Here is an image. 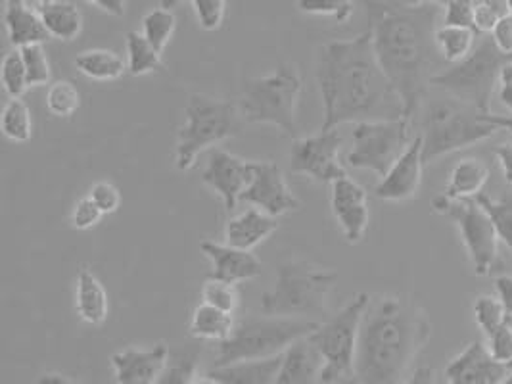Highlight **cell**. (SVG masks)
Wrapping results in <instances>:
<instances>
[{"mask_svg": "<svg viewBox=\"0 0 512 384\" xmlns=\"http://www.w3.org/2000/svg\"><path fill=\"white\" fill-rule=\"evenodd\" d=\"M422 169V137L417 135L405 154L394 164V168L376 185V198L386 202H407L415 198L422 185Z\"/></svg>", "mask_w": 512, "mask_h": 384, "instance_id": "19", "label": "cell"}, {"mask_svg": "<svg viewBox=\"0 0 512 384\" xmlns=\"http://www.w3.org/2000/svg\"><path fill=\"white\" fill-rule=\"evenodd\" d=\"M252 160L234 156L223 148H213L208 156V166L202 171V183L217 192L227 212H233L242 194L252 181Z\"/></svg>", "mask_w": 512, "mask_h": 384, "instance_id": "15", "label": "cell"}, {"mask_svg": "<svg viewBox=\"0 0 512 384\" xmlns=\"http://www.w3.org/2000/svg\"><path fill=\"white\" fill-rule=\"evenodd\" d=\"M77 72L93 81H117L127 72V64L116 50L108 48H91L83 50L75 58Z\"/></svg>", "mask_w": 512, "mask_h": 384, "instance_id": "29", "label": "cell"}, {"mask_svg": "<svg viewBox=\"0 0 512 384\" xmlns=\"http://www.w3.org/2000/svg\"><path fill=\"white\" fill-rule=\"evenodd\" d=\"M190 384H219L213 377H210L208 373L206 375H194V379L190 381Z\"/></svg>", "mask_w": 512, "mask_h": 384, "instance_id": "56", "label": "cell"}, {"mask_svg": "<svg viewBox=\"0 0 512 384\" xmlns=\"http://www.w3.org/2000/svg\"><path fill=\"white\" fill-rule=\"evenodd\" d=\"M177 29V16L173 10H169L167 6H160L150 10L144 18H142V27L140 33L142 37L156 48L158 52L165 50L169 45V41L173 39Z\"/></svg>", "mask_w": 512, "mask_h": 384, "instance_id": "33", "label": "cell"}, {"mask_svg": "<svg viewBox=\"0 0 512 384\" xmlns=\"http://www.w3.org/2000/svg\"><path fill=\"white\" fill-rule=\"evenodd\" d=\"M326 384H359V383H357V379H355V377H348V379H342V381H334V383H326Z\"/></svg>", "mask_w": 512, "mask_h": 384, "instance_id": "57", "label": "cell"}, {"mask_svg": "<svg viewBox=\"0 0 512 384\" xmlns=\"http://www.w3.org/2000/svg\"><path fill=\"white\" fill-rule=\"evenodd\" d=\"M240 202L256 206L263 214L280 217L300 208V200L290 191L282 169L273 162H254L252 181Z\"/></svg>", "mask_w": 512, "mask_h": 384, "instance_id": "14", "label": "cell"}, {"mask_svg": "<svg viewBox=\"0 0 512 384\" xmlns=\"http://www.w3.org/2000/svg\"><path fill=\"white\" fill-rule=\"evenodd\" d=\"M39 12L43 25L50 39H58L62 43L75 41L83 31V14L79 6L70 0H41L33 2Z\"/></svg>", "mask_w": 512, "mask_h": 384, "instance_id": "25", "label": "cell"}, {"mask_svg": "<svg viewBox=\"0 0 512 384\" xmlns=\"http://www.w3.org/2000/svg\"><path fill=\"white\" fill-rule=\"evenodd\" d=\"M474 319H476L478 327L484 331L486 338L509 323V315L505 312L501 300L493 298V296H478L476 298Z\"/></svg>", "mask_w": 512, "mask_h": 384, "instance_id": "38", "label": "cell"}, {"mask_svg": "<svg viewBox=\"0 0 512 384\" xmlns=\"http://www.w3.org/2000/svg\"><path fill=\"white\" fill-rule=\"evenodd\" d=\"M476 35L478 33L470 29L440 25L436 31V47L440 50L443 62L455 66L468 58L476 47Z\"/></svg>", "mask_w": 512, "mask_h": 384, "instance_id": "30", "label": "cell"}, {"mask_svg": "<svg viewBox=\"0 0 512 384\" xmlns=\"http://www.w3.org/2000/svg\"><path fill=\"white\" fill-rule=\"evenodd\" d=\"M495 288H497V294H499V300L505 308V312L509 315V319L512 317V275H499L495 277Z\"/></svg>", "mask_w": 512, "mask_h": 384, "instance_id": "50", "label": "cell"}, {"mask_svg": "<svg viewBox=\"0 0 512 384\" xmlns=\"http://www.w3.org/2000/svg\"><path fill=\"white\" fill-rule=\"evenodd\" d=\"M233 313L221 312L217 308H211L208 304H198L190 317L188 333L196 340L204 342H225L233 335Z\"/></svg>", "mask_w": 512, "mask_h": 384, "instance_id": "28", "label": "cell"}, {"mask_svg": "<svg viewBox=\"0 0 512 384\" xmlns=\"http://www.w3.org/2000/svg\"><path fill=\"white\" fill-rule=\"evenodd\" d=\"M342 143L344 139L338 129L296 139L290 148L292 173L311 177L323 185H332L334 181L348 177V171L340 164Z\"/></svg>", "mask_w": 512, "mask_h": 384, "instance_id": "13", "label": "cell"}, {"mask_svg": "<svg viewBox=\"0 0 512 384\" xmlns=\"http://www.w3.org/2000/svg\"><path fill=\"white\" fill-rule=\"evenodd\" d=\"M489 354L493 360L505 365H512V329L511 325H503L501 329H497L493 335L488 336V344H486Z\"/></svg>", "mask_w": 512, "mask_h": 384, "instance_id": "47", "label": "cell"}, {"mask_svg": "<svg viewBox=\"0 0 512 384\" xmlns=\"http://www.w3.org/2000/svg\"><path fill=\"white\" fill-rule=\"evenodd\" d=\"M489 179V168L478 158L461 160L449 177L445 198L449 200H468L480 196Z\"/></svg>", "mask_w": 512, "mask_h": 384, "instance_id": "27", "label": "cell"}, {"mask_svg": "<svg viewBox=\"0 0 512 384\" xmlns=\"http://www.w3.org/2000/svg\"><path fill=\"white\" fill-rule=\"evenodd\" d=\"M48 112L60 120L75 116L81 108V93L77 85L68 79L54 81L47 91Z\"/></svg>", "mask_w": 512, "mask_h": 384, "instance_id": "34", "label": "cell"}, {"mask_svg": "<svg viewBox=\"0 0 512 384\" xmlns=\"http://www.w3.org/2000/svg\"><path fill=\"white\" fill-rule=\"evenodd\" d=\"M371 296L359 292L351 298L350 302L332 315L323 323L309 340L319 350L321 358L325 361L323 379L321 384L342 381L348 377H355V354H357V340L363 315L369 308Z\"/></svg>", "mask_w": 512, "mask_h": 384, "instance_id": "10", "label": "cell"}, {"mask_svg": "<svg viewBox=\"0 0 512 384\" xmlns=\"http://www.w3.org/2000/svg\"><path fill=\"white\" fill-rule=\"evenodd\" d=\"M330 208L348 244H359L371 221L367 191L350 175L330 185Z\"/></svg>", "mask_w": 512, "mask_h": 384, "instance_id": "16", "label": "cell"}, {"mask_svg": "<svg viewBox=\"0 0 512 384\" xmlns=\"http://www.w3.org/2000/svg\"><path fill=\"white\" fill-rule=\"evenodd\" d=\"M302 73L296 64H280L269 75L244 83L238 102L242 120L269 123L296 141L298 104L302 98Z\"/></svg>", "mask_w": 512, "mask_h": 384, "instance_id": "6", "label": "cell"}, {"mask_svg": "<svg viewBox=\"0 0 512 384\" xmlns=\"http://www.w3.org/2000/svg\"><path fill=\"white\" fill-rule=\"evenodd\" d=\"M321 327L313 319L246 315L234 323L233 335L219 344L215 367L238 361L267 360L282 356L292 344L313 335Z\"/></svg>", "mask_w": 512, "mask_h": 384, "instance_id": "4", "label": "cell"}, {"mask_svg": "<svg viewBox=\"0 0 512 384\" xmlns=\"http://www.w3.org/2000/svg\"><path fill=\"white\" fill-rule=\"evenodd\" d=\"M401 384H436V371L432 367H419Z\"/></svg>", "mask_w": 512, "mask_h": 384, "instance_id": "53", "label": "cell"}, {"mask_svg": "<svg viewBox=\"0 0 512 384\" xmlns=\"http://www.w3.org/2000/svg\"><path fill=\"white\" fill-rule=\"evenodd\" d=\"M512 365L499 363L482 342H472L445 367L447 384H503Z\"/></svg>", "mask_w": 512, "mask_h": 384, "instance_id": "17", "label": "cell"}, {"mask_svg": "<svg viewBox=\"0 0 512 384\" xmlns=\"http://www.w3.org/2000/svg\"><path fill=\"white\" fill-rule=\"evenodd\" d=\"M489 116V114H488ZM484 114L465 102L449 96L432 102L422 120V160L424 166L472 144L482 143L495 135Z\"/></svg>", "mask_w": 512, "mask_h": 384, "instance_id": "7", "label": "cell"}, {"mask_svg": "<svg viewBox=\"0 0 512 384\" xmlns=\"http://www.w3.org/2000/svg\"><path fill=\"white\" fill-rule=\"evenodd\" d=\"M296 6L307 16L328 18L338 24H346L355 12V4L350 0H300Z\"/></svg>", "mask_w": 512, "mask_h": 384, "instance_id": "39", "label": "cell"}, {"mask_svg": "<svg viewBox=\"0 0 512 384\" xmlns=\"http://www.w3.org/2000/svg\"><path fill=\"white\" fill-rule=\"evenodd\" d=\"M20 52H22V58H24L29 87L48 85L52 70H50L45 45H31V47L20 48Z\"/></svg>", "mask_w": 512, "mask_h": 384, "instance_id": "41", "label": "cell"}, {"mask_svg": "<svg viewBox=\"0 0 512 384\" xmlns=\"http://www.w3.org/2000/svg\"><path fill=\"white\" fill-rule=\"evenodd\" d=\"M442 25L470 29V31L476 33L474 2L472 0H449V2H443Z\"/></svg>", "mask_w": 512, "mask_h": 384, "instance_id": "44", "label": "cell"}, {"mask_svg": "<svg viewBox=\"0 0 512 384\" xmlns=\"http://www.w3.org/2000/svg\"><path fill=\"white\" fill-rule=\"evenodd\" d=\"M196 22L204 31H219L225 22L227 2L225 0H192L190 2Z\"/></svg>", "mask_w": 512, "mask_h": 384, "instance_id": "42", "label": "cell"}, {"mask_svg": "<svg viewBox=\"0 0 512 384\" xmlns=\"http://www.w3.org/2000/svg\"><path fill=\"white\" fill-rule=\"evenodd\" d=\"M37 384H85L81 383V381H75V379H71V377H66V375H60V373H45L41 379H39V383Z\"/></svg>", "mask_w": 512, "mask_h": 384, "instance_id": "54", "label": "cell"}, {"mask_svg": "<svg viewBox=\"0 0 512 384\" xmlns=\"http://www.w3.org/2000/svg\"><path fill=\"white\" fill-rule=\"evenodd\" d=\"M491 39H493L495 47L499 48L503 54L512 56V12L493 29Z\"/></svg>", "mask_w": 512, "mask_h": 384, "instance_id": "48", "label": "cell"}, {"mask_svg": "<svg viewBox=\"0 0 512 384\" xmlns=\"http://www.w3.org/2000/svg\"><path fill=\"white\" fill-rule=\"evenodd\" d=\"M374 54L413 121L436 75L447 66L436 47L443 2H365Z\"/></svg>", "mask_w": 512, "mask_h": 384, "instance_id": "1", "label": "cell"}, {"mask_svg": "<svg viewBox=\"0 0 512 384\" xmlns=\"http://www.w3.org/2000/svg\"><path fill=\"white\" fill-rule=\"evenodd\" d=\"M499 100L512 112V60L507 62L499 75Z\"/></svg>", "mask_w": 512, "mask_h": 384, "instance_id": "49", "label": "cell"}, {"mask_svg": "<svg viewBox=\"0 0 512 384\" xmlns=\"http://www.w3.org/2000/svg\"><path fill=\"white\" fill-rule=\"evenodd\" d=\"M0 79L6 95L12 98H22L25 91L29 89L27 83V70H25L24 58L18 48H12L10 52L4 54L2 58V68H0Z\"/></svg>", "mask_w": 512, "mask_h": 384, "instance_id": "35", "label": "cell"}, {"mask_svg": "<svg viewBox=\"0 0 512 384\" xmlns=\"http://www.w3.org/2000/svg\"><path fill=\"white\" fill-rule=\"evenodd\" d=\"M509 4H511V12H512V0H509Z\"/></svg>", "mask_w": 512, "mask_h": 384, "instance_id": "60", "label": "cell"}, {"mask_svg": "<svg viewBox=\"0 0 512 384\" xmlns=\"http://www.w3.org/2000/svg\"><path fill=\"white\" fill-rule=\"evenodd\" d=\"M432 208L436 214L449 217L459 227L474 273L478 277L491 275L497 262L499 235L488 212L476 202V198L449 200L440 196L432 202Z\"/></svg>", "mask_w": 512, "mask_h": 384, "instance_id": "12", "label": "cell"}, {"mask_svg": "<svg viewBox=\"0 0 512 384\" xmlns=\"http://www.w3.org/2000/svg\"><path fill=\"white\" fill-rule=\"evenodd\" d=\"M279 229L277 217L267 216L261 210L252 208L244 214L227 221L223 237L225 244L252 252L263 240L269 239Z\"/></svg>", "mask_w": 512, "mask_h": 384, "instance_id": "24", "label": "cell"}, {"mask_svg": "<svg viewBox=\"0 0 512 384\" xmlns=\"http://www.w3.org/2000/svg\"><path fill=\"white\" fill-rule=\"evenodd\" d=\"M200 298H202V304H208L211 308H217L225 313H234L240 306L238 287L211 279V277L202 285Z\"/></svg>", "mask_w": 512, "mask_h": 384, "instance_id": "37", "label": "cell"}, {"mask_svg": "<svg viewBox=\"0 0 512 384\" xmlns=\"http://www.w3.org/2000/svg\"><path fill=\"white\" fill-rule=\"evenodd\" d=\"M89 4L98 8L102 14L114 16V18H123L127 12V2L125 0H89Z\"/></svg>", "mask_w": 512, "mask_h": 384, "instance_id": "51", "label": "cell"}, {"mask_svg": "<svg viewBox=\"0 0 512 384\" xmlns=\"http://www.w3.org/2000/svg\"><path fill=\"white\" fill-rule=\"evenodd\" d=\"M511 14L507 0H476L474 2V24L478 35H491L497 24Z\"/></svg>", "mask_w": 512, "mask_h": 384, "instance_id": "40", "label": "cell"}, {"mask_svg": "<svg viewBox=\"0 0 512 384\" xmlns=\"http://www.w3.org/2000/svg\"><path fill=\"white\" fill-rule=\"evenodd\" d=\"M430 336V317L411 298L388 294L371 298L357 340V383H403Z\"/></svg>", "mask_w": 512, "mask_h": 384, "instance_id": "3", "label": "cell"}, {"mask_svg": "<svg viewBox=\"0 0 512 384\" xmlns=\"http://www.w3.org/2000/svg\"><path fill=\"white\" fill-rule=\"evenodd\" d=\"M169 348L156 344L152 348H125L112 356L117 384H156L169 365Z\"/></svg>", "mask_w": 512, "mask_h": 384, "instance_id": "18", "label": "cell"}, {"mask_svg": "<svg viewBox=\"0 0 512 384\" xmlns=\"http://www.w3.org/2000/svg\"><path fill=\"white\" fill-rule=\"evenodd\" d=\"M476 202L488 212L491 217L499 240H503L512 250V194H503L501 198L493 200L488 194L476 196Z\"/></svg>", "mask_w": 512, "mask_h": 384, "instance_id": "36", "label": "cell"}, {"mask_svg": "<svg viewBox=\"0 0 512 384\" xmlns=\"http://www.w3.org/2000/svg\"><path fill=\"white\" fill-rule=\"evenodd\" d=\"M198 352H183L169 361L162 379L156 384H190L196 375Z\"/></svg>", "mask_w": 512, "mask_h": 384, "instance_id": "43", "label": "cell"}, {"mask_svg": "<svg viewBox=\"0 0 512 384\" xmlns=\"http://www.w3.org/2000/svg\"><path fill=\"white\" fill-rule=\"evenodd\" d=\"M495 156L501 164L503 169V177L505 181L512 185V144H501L497 150H495Z\"/></svg>", "mask_w": 512, "mask_h": 384, "instance_id": "52", "label": "cell"}, {"mask_svg": "<svg viewBox=\"0 0 512 384\" xmlns=\"http://www.w3.org/2000/svg\"><path fill=\"white\" fill-rule=\"evenodd\" d=\"M512 56L503 54L495 47L491 35H482L470 56L463 62L449 66L434 77L432 87H438L449 96L476 108L480 114H491V98L495 93V83Z\"/></svg>", "mask_w": 512, "mask_h": 384, "instance_id": "9", "label": "cell"}, {"mask_svg": "<svg viewBox=\"0 0 512 384\" xmlns=\"http://www.w3.org/2000/svg\"><path fill=\"white\" fill-rule=\"evenodd\" d=\"M127 72L133 77L162 70V52L152 47L139 31L127 33Z\"/></svg>", "mask_w": 512, "mask_h": 384, "instance_id": "31", "label": "cell"}, {"mask_svg": "<svg viewBox=\"0 0 512 384\" xmlns=\"http://www.w3.org/2000/svg\"><path fill=\"white\" fill-rule=\"evenodd\" d=\"M4 25L10 45L18 50L31 45H45L50 39L33 2L8 0L4 4Z\"/></svg>", "mask_w": 512, "mask_h": 384, "instance_id": "22", "label": "cell"}, {"mask_svg": "<svg viewBox=\"0 0 512 384\" xmlns=\"http://www.w3.org/2000/svg\"><path fill=\"white\" fill-rule=\"evenodd\" d=\"M315 77L325 110L321 131L342 123L405 118L403 102L376 60L369 29L350 41L319 48Z\"/></svg>", "mask_w": 512, "mask_h": 384, "instance_id": "2", "label": "cell"}, {"mask_svg": "<svg viewBox=\"0 0 512 384\" xmlns=\"http://www.w3.org/2000/svg\"><path fill=\"white\" fill-rule=\"evenodd\" d=\"M338 283L334 269L292 260L279 267L275 287L261 294V312L273 317L307 319L328 312L332 290Z\"/></svg>", "mask_w": 512, "mask_h": 384, "instance_id": "5", "label": "cell"}, {"mask_svg": "<svg viewBox=\"0 0 512 384\" xmlns=\"http://www.w3.org/2000/svg\"><path fill=\"white\" fill-rule=\"evenodd\" d=\"M2 135L12 143H27L33 137V114L22 98H12L0 118Z\"/></svg>", "mask_w": 512, "mask_h": 384, "instance_id": "32", "label": "cell"}, {"mask_svg": "<svg viewBox=\"0 0 512 384\" xmlns=\"http://www.w3.org/2000/svg\"><path fill=\"white\" fill-rule=\"evenodd\" d=\"M323 369L325 361L307 336L282 354L277 384H321Z\"/></svg>", "mask_w": 512, "mask_h": 384, "instance_id": "21", "label": "cell"}, {"mask_svg": "<svg viewBox=\"0 0 512 384\" xmlns=\"http://www.w3.org/2000/svg\"><path fill=\"white\" fill-rule=\"evenodd\" d=\"M413 141L411 121L405 118L355 123L346 164L353 169L373 171L384 179Z\"/></svg>", "mask_w": 512, "mask_h": 384, "instance_id": "11", "label": "cell"}, {"mask_svg": "<svg viewBox=\"0 0 512 384\" xmlns=\"http://www.w3.org/2000/svg\"><path fill=\"white\" fill-rule=\"evenodd\" d=\"M486 120H488L493 127H497V129H507V131H511L512 133V116H495V114H489V116H486Z\"/></svg>", "mask_w": 512, "mask_h": 384, "instance_id": "55", "label": "cell"}, {"mask_svg": "<svg viewBox=\"0 0 512 384\" xmlns=\"http://www.w3.org/2000/svg\"><path fill=\"white\" fill-rule=\"evenodd\" d=\"M77 287H75V313L77 317L93 327H100L106 323L110 315V300L108 290L102 281L96 277L93 269L87 265L81 267L77 273Z\"/></svg>", "mask_w": 512, "mask_h": 384, "instance_id": "23", "label": "cell"}, {"mask_svg": "<svg viewBox=\"0 0 512 384\" xmlns=\"http://www.w3.org/2000/svg\"><path fill=\"white\" fill-rule=\"evenodd\" d=\"M282 356L267 360L238 361L225 367H213L208 375L219 384H277Z\"/></svg>", "mask_w": 512, "mask_h": 384, "instance_id": "26", "label": "cell"}, {"mask_svg": "<svg viewBox=\"0 0 512 384\" xmlns=\"http://www.w3.org/2000/svg\"><path fill=\"white\" fill-rule=\"evenodd\" d=\"M503 384H512V371H511V375H509V377H507V381H505V383Z\"/></svg>", "mask_w": 512, "mask_h": 384, "instance_id": "58", "label": "cell"}, {"mask_svg": "<svg viewBox=\"0 0 512 384\" xmlns=\"http://www.w3.org/2000/svg\"><path fill=\"white\" fill-rule=\"evenodd\" d=\"M185 123L179 127L175 144V166L179 171L194 168L200 152L233 139L242 129L238 104L213 96L190 95L185 106Z\"/></svg>", "mask_w": 512, "mask_h": 384, "instance_id": "8", "label": "cell"}, {"mask_svg": "<svg viewBox=\"0 0 512 384\" xmlns=\"http://www.w3.org/2000/svg\"><path fill=\"white\" fill-rule=\"evenodd\" d=\"M200 250L211 262V279L238 285L257 279L263 271V264L252 252L234 248L229 244L204 240L200 244Z\"/></svg>", "mask_w": 512, "mask_h": 384, "instance_id": "20", "label": "cell"}, {"mask_svg": "<svg viewBox=\"0 0 512 384\" xmlns=\"http://www.w3.org/2000/svg\"><path fill=\"white\" fill-rule=\"evenodd\" d=\"M509 325H511V329H512V317H511V319H509Z\"/></svg>", "mask_w": 512, "mask_h": 384, "instance_id": "59", "label": "cell"}, {"mask_svg": "<svg viewBox=\"0 0 512 384\" xmlns=\"http://www.w3.org/2000/svg\"><path fill=\"white\" fill-rule=\"evenodd\" d=\"M89 198L96 204V208L104 214V216H110V214H116L121 206V192L117 189L114 183L110 181H98L94 183L89 191Z\"/></svg>", "mask_w": 512, "mask_h": 384, "instance_id": "45", "label": "cell"}, {"mask_svg": "<svg viewBox=\"0 0 512 384\" xmlns=\"http://www.w3.org/2000/svg\"><path fill=\"white\" fill-rule=\"evenodd\" d=\"M102 217L104 214L96 208L93 200L89 196H83L73 204L70 217L71 227L77 231H89L100 223Z\"/></svg>", "mask_w": 512, "mask_h": 384, "instance_id": "46", "label": "cell"}]
</instances>
